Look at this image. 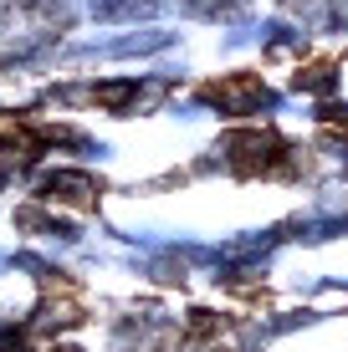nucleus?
<instances>
[{
    "mask_svg": "<svg viewBox=\"0 0 348 352\" xmlns=\"http://www.w3.org/2000/svg\"><path fill=\"white\" fill-rule=\"evenodd\" d=\"M92 194H98V184H92L88 174H52V179H46V199H67V204H92Z\"/></svg>",
    "mask_w": 348,
    "mask_h": 352,
    "instance_id": "obj_1",
    "label": "nucleus"
}]
</instances>
